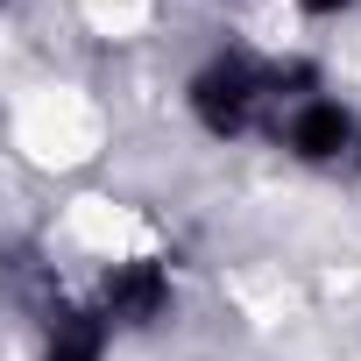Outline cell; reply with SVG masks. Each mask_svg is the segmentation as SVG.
Returning a JSON list of instances; mask_svg holds the SVG:
<instances>
[{
  "label": "cell",
  "instance_id": "6da1fadb",
  "mask_svg": "<svg viewBox=\"0 0 361 361\" xmlns=\"http://www.w3.org/2000/svg\"><path fill=\"white\" fill-rule=\"evenodd\" d=\"M276 99L269 71L248 64V57H213L199 78H192V114L213 128V135H248V121Z\"/></svg>",
  "mask_w": 361,
  "mask_h": 361
},
{
  "label": "cell",
  "instance_id": "7a4b0ae2",
  "mask_svg": "<svg viewBox=\"0 0 361 361\" xmlns=\"http://www.w3.org/2000/svg\"><path fill=\"white\" fill-rule=\"evenodd\" d=\"M283 142H290V156H305V163H347V156L361 149V121H354L340 99H305V106H290Z\"/></svg>",
  "mask_w": 361,
  "mask_h": 361
},
{
  "label": "cell",
  "instance_id": "3957f363",
  "mask_svg": "<svg viewBox=\"0 0 361 361\" xmlns=\"http://www.w3.org/2000/svg\"><path fill=\"white\" fill-rule=\"evenodd\" d=\"M99 312H106V326H156L170 312V276L156 262H121L99 283Z\"/></svg>",
  "mask_w": 361,
  "mask_h": 361
},
{
  "label": "cell",
  "instance_id": "277c9868",
  "mask_svg": "<svg viewBox=\"0 0 361 361\" xmlns=\"http://www.w3.org/2000/svg\"><path fill=\"white\" fill-rule=\"evenodd\" d=\"M43 361H99V326H85L78 312H64L57 333H50V354H43Z\"/></svg>",
  "mask_w": 361,
  "mask_h": 361
},
{
  "label": "cell",
  "instance_id": "5b68a950",
  "mask_svg": "<svg viewBox=\"0 0 361 361\" xmlns=\"http://www.w3.org/2000/svg\"><path fill=\"white\" fill-rule=\"evenodd\" d=\"M298 8H305V15H340L347 0H298Z\"/></svg>",
  "mask_w": 361,
  "mask_h": 361
}]
</instances>
